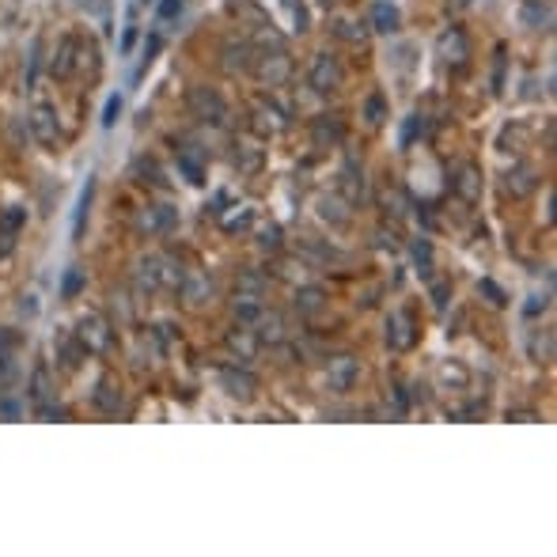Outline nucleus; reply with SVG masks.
Returning a JSON list of instances; mask_svg holds the SVG:
<instances>
[{
  "instance_id": "393cba45",
  "label": "nucleus",
  "mask_w": 557,
  "mask_h": 557,
  "mask_svg": "<svg viewBox=\"0 0 557 557\" xmlns=\"http://www.w3.org/2000/svg\"><path fill=\"white\" fill-rule=\"evenodd\" d=\"M179 167H182V174H186L194 186H201V182H205V171H201V164H197L194 156H186V152H182V156H179Z\"/></svg>"
},
{
  "instance_id": "cd10ccee",
  "label": "nucleus",
  "mask_w": 557,
  "mask_h": 557,
  "mask_svg": "<svg viewBox=\"0 0 557 557\" xmlns=\"http://www.w3.org/2000/svg\"><path fill=\"white\" fill-rule=\"evenodd\" d=\"M413 262L421 265V273L432 270V246H428V239H417V243H413Z\"/></svg>"
},
{
  "instance_id": "c9c22d12",
  "label": "nucleus",
  "mask_w": 557,
  "mask_h": 557,
  "mask_svg": "<svg viewBox=\"0 0 557 557\" xmlns=\"http://www.w3.org/2000/svg\"><path fill=\"white\" fill-rule=\"evenodd\" d=\"M250 220H255V213L250 209H243L239 216H231V220H224V228L228 231H243V228H250Z\"/></svg>"
},
{
  "instance_id": "9b49d317",
  "label": "nucleus",
  "mask_w": 557,
  "mask_h": 557,
  "mask_svg": "<svg viewBox=\"0 0 557 557\" xmlns=\"http://www.w3.org/2000/svg\"><path fill=\"white\" fill-rule=\"evenodd\" d=\"M534 186H539V167H531V164L512 167V174H508V194L512 197H527Z\"/></svg>"
},
{
  "instance_id": "9d476101",
  "label": "nucleus",
  "mask_w": 557,
  "mask_h": 557,
  "mask_svg": "<svg viewBox=\"0 0 557 557\" xmlns=\"http://www.w3.org/2000/svg\"><path fill=\"white\" fill-rule=\"evenodd\" d=\"M311 137H315V144H319V148H326V144H337V140H345V125H341V118H330V114L315 118V125H311Z\"/></svg>"
},
{
  "instance_id": "dca6fc26",
  "label": "nucleus",
  "mask_w": 557,
  "mask_h": 557,
  "mask_svg": "<svg viewBox=\"0 0 557 557\" xmlns=\"http://www.w3.org/2000/svg\"><path fill=\"white\" fill-rule=\"evenodd\" d=\"M262 303H258V296H246V292H239V300H235V319L239 322H246V326H255L258 319H262Z\"/></svg>"
},
{
  "instance_id": "20e7f679",
  "label": "nucleus",
  "mask_w": 557,
  "mask_h": 557,
  "mask_svg": "<svg viewBox=\"0 0 557 557\" xmlns=\"http://www.w3.org/2000/svg\"><path fill=\"white\" fill-rule=\"evenodd\" d=\"M307 83H311V91H319V95H326V91H334L337 83H341V65H337V57H330V53H319L311 65V76H307Z\"/></svg>"
},
{
  "instance_id": "423d86ee",
  "label": "nucleus",
  "mask_w": 557,
  "mask_h": 557,
  "mask_svg": "<svg viewBox=\"0 0 557 557\" xmlns=\"http://www.w3.org/2000/svg\"><path fill=\"white\" fill-rule=\"evenodd\" d=\"M413 341H417V334H413L410 315H406V311H394L391 319H387V345H391V349H398V352H406V349H413Z\"/></svg>"
},
{
  "instance_id": "b1692460",
  "label": "nucleus",
  "mask_w": 557,
  "mask_h": 557,
  "mask_svg": "<svg viewBox=\"0 0 557 557\" xmlns=\"http://www.w3.org/2000/svg\"><path fill=\"white\" fill-rule=\"evenodd\" d=\"M319 205H322V209H319L322 220H334V224H345V220H349V213H345V205L337 201V197H334V201H330V197H322Z\"/></svg>"
},
{
  "instance_id": "58836bf2",
  "label": "nucleus",
  "mask_w": 557,
  "mask_h": 557,
  "mask_svg": "<svg viewBox=\"0 0 557 557\" xmlns=\"http://www.w3.org/2000/svg\"><path fill=\"white\" fill-rule=\"evenodd\" d=\"M337 34H341V38H349V42H361L364 38V27L357 31L352 23H337Z\"/></svg>"
},
{
  "instance_id": "72a5a7b5",
  "label": "nucleus",
  "mask_w": 557,
  "mask_h": 557,
  "mask_svg": "<svg viewBox=\"0 0 557 557\" xmlns=\"http://www.w3.org/2000/svg\"><path fill=\"white\" fill-rule=\"evenodd\" d=\"M80 288H83V273H80V270H68V277H65V285H61V292H65L68 300H73V296L80 292Z\"/></svg>"
},
{
  "instance_id": "ddd939ff",
  "label": "nucleus",
  "mask_w": 557,
  "mask_h": 557,
  "mask_svg": "<svg viewBox=\"0 0 557 557\" xmlns=\"http://www.w3.org/2000/svg\"><path fill=\"white\" fill-rule=\"evenodd\" d=\"M73 65H76V42L73 38H61L57 53H53V61H49V73L65 80V76H73Z\"/></svg>"
},
{
  "instance_id": "a878e982",
  "label": "nucleus",
  "mask_w": 557,
  "mask_h": 557,
  "mask_svg": "<svg viewBox=\"0 0 557 557\" xmlns=\"http://www.w3.org/2000/svg\"><path fill=\"white\" fill-rule=\"evenodd\" d=\"M182 288H186V300L190 303H201L205 300V277H182Z\"/></svg>"
},
{
  "instance_id": "f257e3e1",
  "label": "nucleus",
  "mask_w": 557,
  "mask_h": 557,
  "mask_svg": "<svg viewBox=\"0 0 557 557\" xmlns=\"http://www.w3.org/2000/svg\"><path fill=\"white\" fill-rule=\"evenodd\" d=\"M190 110H194L201 122H213V125H220L224 118H228V103L220 99L216 88H194L190 91Z\"/></svg>"
},
{
  "instance_id": "aec40b11",
  "label": "nucleus",
  "mask_w": 557,
  "mask_h": 557,
  "mask_svg": "<svg viewBox=\"0 0 557 557\" xmlns=\"http://www.w3.org/2000/svg\"><path fill=\"white\" fill-rule=\"evenodd\" d=\"M255 129L258 133H281V129H285V122H281V114L273 107H262L255 114Z\"/></svg>"
},
{
  "instance_id": "1a4fd4ad",
  "label": "nucleus",
  "mask_w": 557,
  "mask_h": 557,
  "mask_svg": "<svg viewBox=\"0 0 557 557\" xmlns=\"http://www.w3.org/2000/svg\"><path fill=\"white\" fill-rule=\"evenodd\" d=\"M255 326H258V341H262V345H281L288 337L285 315H281V311H270V315L262 311V319H258Z\"/></svg>"
},
{
  "instance_id": "5701e85b",
  "label": "nucleus",
  "mask_w": 557,
  "mask_h": 557,
  "mask_svg": "<svg viewBox=\"0 0 557 557\" xmlns=\"http://www.w3.org/2000/svg\"><path fill=\"white\" fill-rule=\"evenodd\" d=\"M421 129H425V118H421V114H410V118H406V125H402V137H398V144H402V148H410L413 140L421 137Z\"/></svg>"
},
{
  "instance_id": "2eb2a0df",
  "label": "nucleus",
  "mask_w": 557,
  "mask_h": 557,
  "mask_svg": "<svg viewBox=\"0 0 557 557\" xmlns=\"http://www.w3.org/2000/svg\"><path fill=\"white\" fill-rule=\"evenodd\" d=\"M258 345H262V341H258V334H250V330H231V334H228V349L239 352L243 361H250V357H255Z\"/></svg>"
},
{
  "instance_id": "2f4dec72",
  "label": "nucleus",
  "mask_w": 557,
  "mask_h": 557,
  "mask_svg": "<svg viewBox=\"0 0 557 557\" xmlns=\"http://www.w3.org/2000/svg\"><path fill=\"white\" fill-rule=\"evenodd\" d=\"M258 246H262V250H281V228H277V224H270V228L262 231Z\"/></svg>"
},
{
  "instance_id": "7c9ffc66",
  "label": "nucleus",
  "mask_w": 557,
  "mask_h": 557,
  "mask_svg": "<svg viewBox=\"0 0 557 557\" xmlns=\"http://www.w3.org/2000/svg\"><path fill=\"white\" fill-rule=\"evenodd\" d=\"M440 379H443V383H455V387H467V372H463L459 364H443Z\"/></svg>"
},
{
  "instance_id": "4c0bfd02",
  "label": "nucleus",
  "mask_w": 557,
  "mask_h": 557,
  "mask_svg": "<svg viewBox=\"0 0 557 557\" xmlns=\"http://www.w3.org/2000/svg\"><path fill=\"white\" fill-rule=\"evenodd\" d=\"M118 110H122V99H110V103H107V114H103V125H114L118 122Z\"/></svg>"
},
{
  "instance_id": "c756f323",
  "label": "nucleus",
  "mask_w": 557,
  "mask_h": 557,
  "mask_svg": "<svg viewBox=\"0 0 557 557\" xmlns=\"http://www.w3.org/2000/svg\"><path fill=\"white\" fill-rule=\"evenodd\" d=\"M531 352L539 361H554V334L546 330V337H531Z\"/></svg>"
},
{
  "instance_id": "a19ab883",
  "label": "nucleus",
  "mask_w": 557,
  "mask_h": 557,
  "mask_svg": "<svg viewBox=\"0 0 557 557\" xmlns=\"http://www.w3.org/2000/svg\"><path fill=\"white\" fill-rule=\"evenodd\" d=\"M179 8H182V0H164V4H159V16L171 19V16H179Z\"/></svg>"
},
{
  "instance_id": "f3484780",
  "label": "nucleus",
  "mask_w": 557,
  "mask_h": 557,
  "mask_svg": "<svg viewBox=\"0 0 557 557\" xmlns=\"http://www.w3.org/2000/svg\"><path fill=\"white\" fill-rule=\"evenodd\" d=\"M554 12H549V0H527L523 4V23L527 27H549Z\"/></svg>"
},
{
  "instance_id": "f8f14e48",
  "label": "nucleus",
  "mask_w": 557,
  "mask_h": 557,
  "mask_svg": "<svg viewBox=\"0 0 557 557\" xmlns=\"http://www.w3.org/2000/svg\"><path fill=\"white\" fill-rule=\"evenodd\" d=\"M322 307H326V292H322L319 285H303L300 292H296V311H300L303 319H311V315H319Z\"/></svg>"
},
{
  "instance_id": "473e14b6",
  "label": "nucleus",
  "mask_w": 557,
  "mask_h": 557,
  "mask_svg": "<svg viewBox=\"0 0 557 557\" xmlns=\"http://www.w3.org/2000/svg\"><path fill=\"white\" fill-rule=\"evenodd\" d=\"M448 300H451V281H436V285H432V303L443 311V307H448Z\"/></svg>"
},
{
  "instance_id": "f704fd0d",
  "label": "nucleus",
  "mask_w": 557,
  "mask_h": 557,
  "mask_svg": "<svg viewBox=\"0 0 557 557\" xmlns=\"http://www.w3.org/2000/svg\"><path fill=\"white\" fill-rule=\"evenodd\" d=\"M546 307H549V296H531V300H527V307H523V315H527V319H539Z\"/></svg>"
},
{
  "instance_id": "c85d7f7f",
  "label": "nucleus",
  "mask_w": 557,
  "mask_h": 557,
  "mask_svg": "<svg viewBox=\"0 0 557 557\" xmlns=\"http://www.w3.org/2000/svg\"><path fill=\"white\" fill-rule=\"evenodd\" d=\"M262 288H265V277H262V273H243V277H239V292L262 296Z\"/></svg>"
},
{
  "instance_id": "f03ea898",
  "label": "nucleus",
  "mask_w": 557,
  "mask_h": 557,
  "mask_svg": "<svg viewBox=\"0 0 557 557\" xmlns=\"http://www.w3.org/2000/svg\"><path fill=\"white\" fill-rule=\"evenodd\" d=\"M255 76L258 83H265V88H281V83L292 76V61H288V53H265V57H255Z\"/></svg>"
},
{
  "instance_id": "a211bd4d",
  "label": "nucleus",
  "mask_w": 557,
  "mask_h": 557,
  "mask_svg": "<svg viewBox=\"0 0 557 557\" xmlns=\"http://www.w3.org/2000/svg\"><path fill=\"white\" fill-rule=\"evenodd\" d=\"M364 122L368 125H383L387 122V99L379 95V91L364 99Z\"/></svg>"
},
{
  "instance_id": "412c9836",
  "label": "nucleus",
  "mask_w": 557,
  "mask_h": 557,
  "mask_svg": "<svg viewBox=\"0 0 557 557\" xmlns=\"http://www.w3.org/2000/svg\"><path fill=\"white\" fill-rule=\"evenodd\" d=\"M91 194H95V182L88 179V186H83V194H80V205H76V220H73V235H76V239L83 235V220H88V205H91Z\"/></svg>"
},
{
  "instance_id": "e433bc0d",
  "label": "nucleus",
  "mask_w": 557,
  "mask_h": 557,
  "mask_svg": "<svg viewBox=\"0 0 557 557\" xmlns=\"http://www.w3.org/2000/svg\"><path fill=\"white\" fill-rule=\"evenodd\" d=\"M99 330H103V326H99V322H91V326H88V322H83V341H88V337H91V345H95V349H103V345H107V337L99 334Z\"/></svg>"
},
{
  "instance_id": "4468645a",
  "label": "nucleus",
  "mask_w": 557,
  "mask_h": 557,
  "mask_svg": "<svg viewBox=\"0 0 557 557\" xmlns=\"http://www.w3.org/2000/svg\"><path fill=\"white\" fill-rule=\"evenodd\" d=\"M372 27H376L379 34H394L398 31V8L387 4V0H379L376 8H372Z\"/></svg>"
},
{
  "instance_id": "6e6552de",
  "label": "nucleus",
  "mask_w": 557,
  "mask_h": 557,
  "mask_svg": "<svg viewBox=\"0 0 557 557\" xmlns=\"http://www.w3.org/2000/svg\"><path fill=\"white\" fill-rule=\"evenodd\" d=\"M255 65V49H250V42L243 38H231L224 42V73H246V68Z\"/></svg>"
},
{
  "instance_id": "bb28decb",
  "label": "nucleus",
  "mask_w": 557,
  "mask_h": 557,
  "mask_svg": "<svg viewBox=\"0 0 557 557\" xmlns=\"http://www.w3.org/2000/svg\"><path fill=\"white\" fill-rule=\"evenodd\" d=\"M478 288H482V296H489V303H493V307H504V303H508V296H504V288H500L497 281L482 277V285H478Z\"/></svg>"
},
{
  "instance_id": "6ab92c4d",
  "label": "nucleus",
  "mask_w": 557,
  "mask_h": 557,
  "mask_svg": "<svg viewBox=\"0 0 557 557\" xmlns=\"http://www.w3.org/2000/svg\"><path fill=\"white\" fill-rule=\"evenodd\" d=\"M31 122H34V133H38V140H53V114H49V107H34V114H31Z\"/></svg>"
},
{
  "instance_id": "ea45409f",
  "label": "nucleus",
  "mask_w": 557,
  "mask_h": 557,
  "mask_svg": "<svg viewBox=\"0 0 557 557\" xmlns=\"http://www.w3.org/2000/svg\"><path fill=\"white\" fill-rule=\"evenodd\" d=\"M159 46H164V38H159V34H152V38L144 42V65H148V61H152V57L159 53Z\"/></svg>"
},
{
  "instance_id": "0eeeda50",
  "label": "nucleus",
  "mask_w": 557,
  "mask_h": 557,
  "mask_svg": "<svg viewBox=\"0 0 557 557\" xmlns=\"http://www.w3.org/2000/svg\"><path fill=\"white\" fill-rule=\"evenodd\" d=\"M482 167L478 164H463L459 171H455V194L467 201V205H474V201H482Z\"/></svg>"
},
{
  "instance_id": "39448f33",
  "label": "nucleus",
  "mask_w": 557,
  "mask_h": 557,
  "mask_svg": "<svg viewBox=\"0 0 557 557\" xmlns=\"http://www.w3.org/2000/svg\"><path fill=\"white\" fill-rule=\"evenodd\" d=\"M220 387L231 394V398L250 402V398H255V391H258V376H250L246 368H224L220 372Z\"/></svg>"
},
{
  "instance_id": "4be33fe9",
  "label": "nucleus",
  "mask_w": 557,
  "mask_h": 557,
  "mask_svg": "<svg viewBox=\"0 0 557 557\" xmlns=\"http://www.w3.org/2000/svg\"><path fill=\"white\" fill-rule=\"evenodd\" d=\"M235 167H239V171H258V167H262V152L250 148V144H243L235 152Z\"/></svg>"
},
{
  "instance_id": "7ed1b4c3",
  "label": "nucleus",
  "mask_w": 557,
  "mask_h": 557,
  "mask_svg": "<svg viewBox=\"0 0 557 557\" xmlns=\"http://www.w3.org/2000/svg\"><path fill=\"white\" fill-rule=\"evenodd\" d=\"M357 376H361V364H357V357H349V352H345V357H334L330 368H326V383H330V391H334V394L352 391Z\"/></svg>"
}]
</instances>
